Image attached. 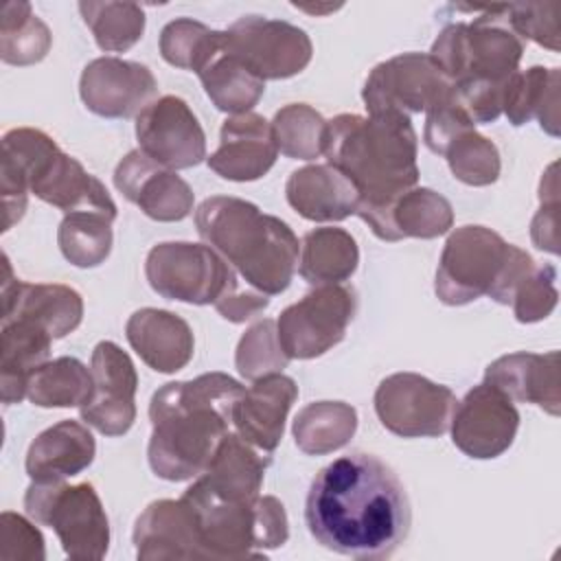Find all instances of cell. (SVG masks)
I'll use <instances>...</instances> for the list:
<instances>
[{
  "mask_svg": "<svg viewBox=\"0 0 561 561\" xmlns=\"http://www.w3.org/2000/svg\"><path fill=\"white\" fill-rule=\"evenodd\" d=\"M96 443L88 425L64 419L39 432L26 451V473L33 482H64L92 465Z\"/></svg>",
  "mask_w": 561,
  "mask_h": 561,
  "instance_id": "28",
  "label": "cell"
},
{
  "mask_svg": "<svg viewBox=\"0 0 561 561\" xmlns=\"http://www.w3.org/2000/svg\"><path fill=\"white\" fill-rule=\"evenodd\" d=\"M224 35V48L263 81L289 79L302 72L313 55L309 35L283 20L243 15Z\"/></svg>",
  "mask_w": 561,
  "mask_h": 561,
  "instance_id": "12",
  "label": "cell"
},
{
  "mask_svg": "<svg viewBox=\"0 0 561 561\" xmlns=\"http://www.w3.org/2000/svg\"><path fill=\"white\" fill-rule=\"evenodd\" d=\"M79 13L105 53H125L145 33V11L136 2H79Z\"/></svg>",
  "mask_w": 561,
  "mask_h": 561,
  "instance_id": "40",
  "label": "cell"
},
{
  "mask_svg": "<svg viewBox=\"0 0 561 561\" xmlns=\"http://www.w3.org/2000/svg\"><path fill=\"white\" fill-rule=\"evenodd\" d=\"M451 88L427 53H401L377 64L364 81L362 99L368 114L427 112Z\"/></svg>",
  "mask_w": 561,
  "mask_h": 561,
  "instance_id": "13",
  "label": "cell"
},
{
  "mask_svg": "<svg viewBox=\"0 0 561 561\" xmlns=\"http://www.w3.org/2000/svg\"><path fill=\"white\" fill-rule=\"evenodd\" d=\"M557 164L552 162L539 184V210L530 224V239L535 248L559 254V184H557Z\"/></svg>",
  "mask_w": 561,
  "mask_h": 561,
  "instance_id": "48",
  "label": "cell"
},
{
  "mask_svg": "<svg viewBox=\"0 0 561 561\" xmlns=\"http://www.w3.org/2000/svg\"><path fill=\"white\" fill-rule=\"evenodd\" d=\"M469 129H476V123L469 118L465 107L458 103V99L454 94V83H451L449 92L425 112L423 140L430 151L443 156L445 149L449 147V142Z\"/></svg>",
  "mask_w": 561,
  "mask_h": 561,
  "instance_id": "46",
  "label": "cell"
},
{
  "mask_svg": "<svg viewBox=\"0 0 561 561\" xmlns=\"http://www.w3.org/2000/svg\"><path fill=\"white\" fill-rule=\"evenodd\" d=\"M224 39V31H213L191 18H178L160 33V55L167 64L199 75L221 53Z\"/></svg>",
  "mask_w": 561,
  "mask_h": 561,
  "instance_id": "38",
  "label": "cell"
},
{
  "mask_svg": "<svg viewBox=\"0 0 561 561\" xmlns=\"http://www.w3.org/2000/svg\"><path fill=\"white\" fill-rule=\"evenodd\" d=\"M26 515L55 530L64 552L77 561H99L110 548V522L90 482H31L24 493Z\"/></svg>",
  "mask_w": 561,
  "mask_h": 561,
  "instance_id": "7",
  "label": "cell"
},
{
  "mask_svg": "<svg viewBox=\"0 0 561 561\" xmlns=\"http://www.w3.org/2000/svg\"><path fill=\"white\" fill-rule=\"evenodd\" d=\"M270 305V296L248 287H239L237 291H232L230 296H226L221 302L215 305V309L219 311V316L228 322H245V320H252L256 318L265 307Z\"/></svg>",
  "mask_w": 561,
  "mask_h": 561,
  "instance_id": "49",
  "label": "cell"
},
{
  "mask_svg": "<svg viewBox=\"0 0 561 561\" xmlns=\"http://www.w3.org/2000/svg\"><path fill=\"white\" fill-rule=\"evenodd\" d=\"M559 68L530 66L528 70H517L506 83L502 114L515 127L537 118L546 134L559 136Z\"/></svg>",
  "mask_w": 561,
  "mask_h": 561,
  "instance_id": "32",
  "label": "cell"
},
{
  "mask_svg": "<svg viewBox=\"0 0 561 561\" xmlns=\"http://www.w3.org/2000/svg\"><path fill=\"white\" fill-rule=\"evenodd\" d=\"M59 151L57 142L33 127H15L2 136V167H0V193L4 221L2 230H11L26 210L31 182L39 167Z\"/></svg>",
  "mask_w": 561,
  "mask_h": 561,
  "instance_id": "27",
  "label": "cell"
},
{
  "mask_svg": "<svg viewBox=\"0 0 561 561\" xmlns=\"http://www.w3.org/2000/svg\"><path fill=\"white\" fill-rule=\"evenodd\" d=\"M149 287L169 300L217 305L241 287L237 272L208 245L164 241L149 250L145 261Z\"/></svg>",
  "mask_w": 561,
  "mask_h": 561,
  "instance_id": "8",
  "label": "cell"
},
{
  "mask_svg": "<svg viewBox=\"0 0 561 561\" xmlns=\"http://www.w3.org/2000/svg\"><path fill=\"white\" fill-rule=\"evenodd\" d=\"M416 131L399 112L337 114L327 121L324 156L357 188V217L379 210L419 182Z\"/></svg>",
  "mask_w": 561,
  "mask_h": 561,
  "instance_id": "3",
  "label": "cell"
},
{
  "mask_svg": "<svg viewBox=\"0 0 561 561\" xmlns=\"http://www.w3.org/2000/svg\"><path fill=\"white\" fill-rule=\"evenodd\" d=\"M278 147L272 123L261 114L228 116L219 131V147L206 158L208 169L230 182L263 178L276 162Z\"/></svg>",
  "mask_w": 561,
  "mask_h": 561,
  "instance_id": "20",
  "label": "cell"
},
{
  "mask_svg": "<svg viewBox=\"0 0 561 561\" xmlns=\"http://www.w3.org/2000/svg\"><path fill=\"white\" fill-rule=\"evenodd\" d=\"M53 44L48 26L28 2H4L0 11V57L11 66L42 61Z\"/></svg>",
  "mask_w": 561,
  "mask_h": 561,
  "instance_id": "37",
  "label": "cell"
},
{
  "mask_svg": "<svg viewBox=\"0 0 561 561\" xmlns=\"http://www.w3.org/2000/svg\"><path fill=\"white\" fill-rule=\"evenodd\" d=\"M517 427L515 401L484 381L456 403L449 421L454 445L476 460L502 456L513 445Z\"/></svg>",
  "mask_w": 561,
  "mask_h": 561,
  "instance_id": "15",
  "label": "cell"
},
{
  "mask_svg": "<svg viewBox=\"0 0 561 561\" xmlns=\"http://www.w3.org/2000/svg\"><path fill=\"white\" fill-rule=\"evenodd\" d=\"M195 228L248 287L276 296L298 270L300 243L278 217L230 195L206 197L195 210Z\"/></svg>",
  "mask_w": 561,
  "mask_h": 561,
  "instance_id": "4",
  "label": "cell"
},
{
  "mask_svg": "<svg viewBox=\"0 0 561 561\" xmlns=\"http://www.w3.org/2000/svg\"><path fill=\"white\" fill-rule=\"evenodd\" d=\"M2 322L24 318L46 329L53 340L66 337L83 320V298L61 283H26L13 276L9 256L2 259Z\"/></svg>",
  "mask_w": 561,
  "mask_h": 561,
  "instance_id": "19",
  "label": "cell"
},
{
  "mask_svg": "<svg viewBox=\"0 0 561 561\" xmlns=\"http://www.w3.org/2000/svg\"><path fill=\"white\" fill-rule=\"evenodd\" d=\"M272 454L256 449L237 432H228L208 467L197 476L202 484L226 500H250L261 495Z\"/></svg>",
  "mask_w": 561,
  "mask_h": 561,
  "instance_id": "30",
  "label": "cell"
},
{
  "mask_svg": "<svg viewBox=\"0 0 561 561\" xmlns=\"http://www.w3.org/2000/svg\"><path fill=\"white\" fill-rule=\"evenodd\" d=\"M138 149L167 169H191L206 158V134L180 96L153 99L136 116Z\"/></svg>",
  "mask_w": 561,
  "mask_h": 561,
  "instance_id": "16",
  "label": "cell"
},
{
  "mask_svg": "<svg viewBox=\"0 0 561 561\" xmlns=\"http://www.w3.org/2000/svg\"><path fill=\"white\" fill-rule=\"evenodd\" d=\"M197 77L213 105L232 116L250 112L265 92V81L252 75L226 48H221Z\"/></svg>",
  "mask_w": 561,
  "mask_h": 561,
  "instance_id": "36",
  "label": "cell"
},
{
  "mask_svg": "<svg viewBox=\"0 0 561 561\" xmlns=\"http://www.w3.org/2000/svg\"><path fill=\"white\" fill-rule=\"evenodd\" d=\"M357 311L353 287L318 285L298 302L285 307L276 320L283 351L289 359H313L331 351L346 335Z\"/></svg>",
  "mask_w": 561,
  "mask_h": 561,
  "instance_id": "10",
  "label": "cell"
},
{
  "mask_svg": "<svg viewBox=\"0 0 561 561\" xmlns=\"http://www.w3.org/2000/svg\"><path fill=\"white\" fill-rule=\"evenodd\" d=\"M511 243L486 226L456 228L440 252L434 291L440 302L460 307L491 296L506 265Z\"/></svg>",
  "mask_w": 561,
  "mask_h": 561,
  "instance_id": "9",
  "label": "cell"
},
{
  "mask_svg": "<svg viewBox=\"0 0 561 561\" xmlns=\"http://www.w3.org/2000/svg\"><path fill=\"white\" fill-rule=\"evenodd\" d=\"M443 156L454 178L467 186H489L500 178V151L493 140L476 129L456 136Z\"/></svg>",
  "mask_w": 561,
  "mask_h": 561,
  "instance_id": "42",
  "label": "cell"
},
{
  "mask_svg": "<svg viewBox=\"0 0 561 561\" xmlns=\"http://www.w3.org/2000/svg\"><path fill=\"white\" fill-rule=\"evenodd\" d=\"M285 197L309 221H342L359 206L355 184L329 162L296 169L285 184Z\"/></svg>",
  "mask_w": 561,
  "mask_h": 561,
  "instance_id": "29",
  "label": "cell"
},
{
  "mask_svg": "<svg viewBox=\"0 0 561 561\" xmlns=\"http://www.w3.org/2000/svg\"><path fill=\"white\" fill-rule=\"evenodd\" d=\"M158 92L153 72L138 61L121 57L92 59L79 79L83 105L103 118L138 116Z\"/></svg>",
  "mask_w": 561,
  "mask_h": 561,
  "instance_id": "17",
  "label": "cell"
},
{
  "mask_svg": "<svg viewBox=\"0 0 561 561\" xmlns=\"http://www.w3.org/2000/svg\"><path fill=\"white\" fill-rule=\"evenodd\" d=\"M92 394L79 408L85 425L103 436H123L136 421L138 375L131 357L112 340L94 346L90 359Z\"/></svg>",
  "mask_w": 561,
  "mask_h": 561,
  "instance_id": "14",
  "label": "cell"
},
{
  "mask_svg": "<svg viewBox=\"0 0 561 561\" xmlns=\"http://www.w3.org/2000/svg\"><path fill=\"white\" fill-rule=\"evenodd\" d=\"M289 357L280 346L276 322L272 318H263L254 322L239 340L234 353V366L241 377L256 381L272 373H283L287 368Z\"/></svg>",
  "mask_w": 561,
  "mask_h": 561,
  "instance_id": "43",
  "label": "cell"
},
{
  "mask_svg": "<svg viewBox=\"0 0 561 561\" xmlns=\"http://www.w3.org/2000/svg\"><path fill=\"white\" fill-rule=\"evenodd\" d=\"M272 131L283 156L316 160L324 151L327 121L307 103H289L274 114Z\"/></svg>",
  "mask_w": 561,
  "mask_h": 561,
  "instance_id": "41",
  "label": "cell"
},
{
  "mask_svg": "<svg viewBox=\"0 0 561 561\" xmlns=\"http://www.w3.org/2000/svg\"><path fill=\"white\" fill-rule=\"evenodd\" d=\"M0 557L4 561H42L44 537L35 528V522L4 511L0 515Z\"/></svg>",
  "mask_w": 561,
  "mask_h": 561,
  "instance_id": "47",
  "label": "cell"
},
{
  "mask_svg": "<svg viewBox=\"0 0 561 561\" xmlns=\"http://www.w3.org/2000/svg\"><path fill=\"white\" fill-rule=\"evenodd\" d=\"M357 430V410L344 401H313L294 416L296 447L307 456H327L351 443Z\"/></svg>",
  "mask_w": 561,
  "mask_h": 561,
  "instance_id": "34",
  "label": "cell"
},
{
  "mask_svg": "<svg viewBox=\"0 0 561 561\" xmlns=\"http://www.w3.org/2000/svg\"><path fill=\"white\" fill-rule=\"evenodd\" d=\"M359 219H364L381 241H401L408 237L436 239L454 226V210L440 193L414 186L388 206L359 215Z\"/></svg>",
  "mask_w": 561,
  "mask_h": 561,
  "instance_id": "26",
  "label": "cell"
},
{
  "mask_svg": "<svg viewBox=\"0 0 561 561\" xmlns=\"http://www.w3.org/2000/svg\"><path fill=\"white\" fill-rule=\"evenodd\" d=\"M131 539L140 561L206 559L195 513L184 497L151 502L138 515Z\"/></svg>",
  "mask_w": 561,
  "mask_h": 561,
  "instance_id": "21",
  "label": "cell"
},
{
  "mask_svg": "<svg viewBox=\"0 0 561 561\" xmlns=\"http://www.w3.org/2000/svg\"><path fill=\"white\" fill-rule=\"evenodd\" d=\"M557 270L550 263H533V267L522 276L511 296V307L517 322L530 324L548 318L559 300L557 291Z\"/></svg>",
  "mask_w": 561,
  "mask_h": 561,
  "instance_id": "44",
  "label": "cell"
},
{
  "mask_svg": "<svg viewBox=\"0 0 561 561\" xmlns=\"http://www.w3.org/2000/svg\"><path fill=\"white\" fill-rule=\"evenodd\" d=\"M311 537L344 557L379 561L405 541L412 511L405 486L377 456L353 451L324 465L307 493Z\"/></svg>",
  "mask_w": 561,
  "mask_h": 561,
  "instance_id": "1",
  "label": "cell"
},
{
  "mask_svg": "<svg viewBox=\"0 0 561 561\" xmlns=\"http://www.w3.org/2000/svg\"><path fill=\"white\" fill-rule=\"evenodd\" d=\"M182 497L195 513L206 559L263 557V550L280 548L289 537L285 506L274 495L226 500L195 478Z\"/></svg>",
  "mask_w": 561,
  "mask_h": 561,
  "instance_id": "5",
  "label": "cell"
},
{
  "mask_svg": "<svg viewBox=\"0 0 561 561\" xmlns=\"http://www.w3.org/2000/svg\"><path fill=\"white\" fill-rule=\"evenodd\" d=\"M559 2L504 4V20L519 39H530L552 53L559 50Z\"/></svg>",
  "mask_w": 561,
  "mask_h": 561,
  "instance_id": "45",
  "label": "cell"
},
{
  "mask_svg": "<svg viewBox=\"0 0 561 561\" xmlns=\"http://www.w3.org/2000/svg\"><path fill=\"white\" fill-rule=\"evenodd\" d=\"M379 423L401 438H434L449 430L458 403L451 388L419 373H392L375 390Z\"/></svg>",
  "mask_w": 561,
  "mask_h": 561,
  "instance_id": "11",
  "label": "cell"
},
{
  "mask_svg": "<svg viewBox=\"0 0 561 561\" xmlns=\"http://www.w3.org/2000/svg\"><path fill=\"white\" fill-rule=\"evenodd\" d=\"M31 193L66 215L99 213L116 219V204L105 184L96 175L88 173L77 158L64 153L61 149L39 167L31 182Z\"/></svg>",
  "mask_w": 561,
  "mask_h": 561,
  "instance_id": "24",
  "label": "cell"
},
{
  "mask_svg": "<svg viewBox=\"0 0 561 561\" xmlns=\"http://www.w3.org/2000/svg\"><path fill=\"white\" fill-rule=\"evenodd\" d=\"M0 340V392L2 403L13 405L26 397L31 373L48 362L53 335L31 320L13 318L2 322Z\"/></svg>",
  "mask_w": 561,
  "mask_h": 561,
  "instance_id": "31",
  "label": "cell"
},
{
  "mask_svg": "<svg viewBox=\"0 0 561 561\" xmlns=\"http://www.w3.org/2000/svg\"><path fill=\"white\" fill-rule=\"evenodd\" d=\"M298 399V386L283 373L265 375L241 394L232 410L234 432L261 451L272 454L285 432L287 414Z\"/></svg>",
  "mask_w": 561,
  "mask_h": 561,
  "instance_id": "23",
  "label": "cell"
},
{
  "mask_svg": "<svg viewBox=\"0 0 561 561\" xmlns=\"http://www.w3.org/2000/svg\"><path fill=\"white\" fill-rule=\"evenodd\" d=\"M112 221L99 213H68L57 228V243L68 263L75 267L101 265L114 243Z\"/></svg>",
  "mask_w": 561,
  "mask_h": 561,
  "instance_id": "39",
  "label": "cell"
},
{
  "mask_svg": "<svg viewBox=\"0 0 561 561\" xmlns=\"http://www.w3.org/2000/svg\"><path fill=\"white\" fill-rule=\"evenodd\" d=\"M357 263V241L344 228H313L302 237L298 272L313 287L344 283L353 276Z\"/></svg>",
  "mask_w": 561,
  "mask_h": 561,
  "instance_id": "33",
  "label": "cell"
},
{
  "mask_svg": "<svg viewBox=\"0 0 561 561\" xmlns=\"http://www.w3.org/2000/svg\"><path fill=\"white\" fill-rule=\"evenodd\" d=\"M92 394V373L77 357H57L39 364L26 383V397L37 408H75Z\"/></svg>",
  "mask_w": 561,
  "mask_h": 561,
  "instance_id": "35",
  "label": "cell"
},
{
  "mask_svg": "<svg viewBox=\"0 0 561 561\" xmlns=\"http://www.w3.org/2000/svg\"><path fill=\"white\" fill-rule=\"evenodd\" d=\"M462 9L478 13V18L445 26L427 55L451 83L508 81L519 70L524 42L508 28L504 4Z\"/></svg>",
  "mask_w": 561,
  "mask_h": 561,
  "instance_id": "6",
  "label": "cell"
},
{
  "mask_svg": "<svg viewBox=\"0 0 561 561\" xmlns=\"http://www.w3.org/2000/svg\"><path fill=\"white\" fill-rule=\"evenodd\" d=\"M114 186L156 221H182L193 213L195 195L188 182L140 149L129 151L116 164Z\"/></svg>",
  "mask_w": 561,
  "mask_h": 561,
  "instance_id": "18",
  "label": "cell"
},
{
  "mask_svg": "<svg viewBox=\"0 0 561 561\" xmlns=\"http://www.w3.org/2000/svg\"><path fill=\"white\" fill-rule=\"evenodd\" d=\"M561 355L548 353H508L491 362L484 370V383L504 392L511 401L539 405L543 412H561Z\"/></svg>",
  "mask_w": 561,
  "mask_h": 561,
  "instance_id": "22",
  "label": "cell"
},
{
  "mask_svg": "<svg viewBox=\"0 0 561 561\" xmlns=\"http://www.w3.org/2000/svg\"><path fill=\"white\" fill-rule=\"evenodd\" d=\"M125 335L136 355L156 373H178L195 353L191 324L167 309L142 307L134 311L125 324Z\"/></svg>",
  "mask_w": 561,
  "mask_h": 561,
  "instance_id": "25",
  "label": "cell"
},
{
  "mask_svg": "<svg viewBox=\"0 0 561 561\" xmlns=\"http://www.w3.org/2000/svg\"><path fill=\"white\" fill-rule=\"evenodd\" d=\"M245 388L226 373H204L188 381H169L149 403L151 471L169 482L197 478L232 432V410Z\"/></svg>",
  "mask_w": 561,
  "mask_h": 561,
  "instance_id": "2",
  "label": "cell"
}]
</instances>
